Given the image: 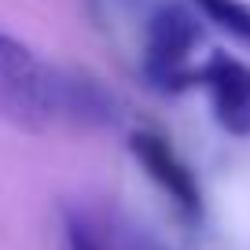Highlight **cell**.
I'll use <instances>...</instances> for the list:
<instances>
[{
	"label": "cell",
	"instance_id": "6da1fadb",
	"mask_svg": "<svg viewBox=\"0 0 250 250\" xmlns=\"http://www.w3.org/2000/svg\"><path fill=\"white\" fill-rule=\"evenodd\" d=\"M0 114L26 129H41L59 114V74L0 30Z\"/></svg>",
	"mask_w": 250,
	"mask_h": 250
},
{
	"label": "cell",
	"instance_id": "7a4b0ae2",
	"mask_svg": "<svg viewBox=\"0 0 250 250\" xmlns=\"http://www.w3.org/2000/svg\"><path fill=\"white\" fill-rule=\"evenodd\" d=\"M199 37V19L180 4H158L147 19L144 30V74L158 92H180L188 88L199 74L188 70V59L195 52Z\"/></svg>",
	"mask_w": 250,
	"mask_h": 250
},
{
	"label": "cell",
	"instance_id": "3957f363",
	"mask_svg": "<svg viewBox=\"0 0 250 250\" xmlns=\"http://www.w3.org/2000/svg\"><path fill=\"white\" fill-rule=\"evenodd\" d=\"M129 151L144 166V173L177 203V210L184 217H199L203 213V191H199L195 173L184 166V158L173 151V144L162 133H151V129L133 133L129 136Z\"/></svg>",
	"mask_w": 250,
	"mask_h": 250
},
{
	"label": "cell",
	"instance_id": "277c9868",
	"mask_svg": "<svg viewBox=\"0 0 250 250\" xmlns=\"http://www.w3.org/2000/svg\"><path fill=\"white\" fill-rule=\"evenodd\" d=\"M213 103V118L225 133L250 136V66L225 52H213L210 62L199 70Z\"/></svg>",
	"mask_w": 250,
	"mask_h": 250
},
{
	"label": "cell",
	"instance_id": "5b68a950",
	"mask_svg": "<svg viewBox=\"0 0 250 250\" xmlns=\"http://www.w3.org/2000/svg\"><path fill=\"white\" fill-rule=\"evenodd\" d=\"M59 114L88 125H107L118 118V100L85 74H59Z\"/></svg>",
	"mask_w": 250,
	"mask_h": 250
},
{
	"label": "cell",
	"instance_id": "8992f818",
	"mask_svg": "<svg viewBox=\"0 0 250 250\" xmlns=\"http://www.w3.org/2000/svg\"><path fill=\"white\" fill-rule=\"evenodd\" d=\"M195 8L213 26H221L243 44H250V4H243V0H195Z\"/></svg>",
	"mask_w": 250,
	"mask_h": 250
},
{
	"label": "cell",
	"instance_id": "52a82bcc",
	"mask_svg": "<svg viewBox=\"0 0 250 250\" xmlns=\"http://www.w3.org/2000/svg\"><path fill=\"white\" fill-rule=\"evenodd\" d=\"M66 239H70V250H100V243L92 239V232H88L78 217L66 221Z\"/></svg>",
	"mask_w": 250,
	"mask_h": 250
},
{
	"label": "cell",
	"instance_id": "ba28073f",
	"mask_svg": "<svg viewBox=\"0 0 250 250\" xmlns=\"http://www.w3.org/2000/svg\"><path fill=\"white\" fill-rule=\"evenodd\" d=\"M125 250H162L151 235H144V232H133L129 239H125Z\"/></svg>",
	"mask_w": 250,
	"mask_h": 250
}]
</instances>
